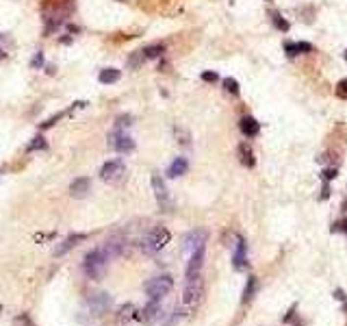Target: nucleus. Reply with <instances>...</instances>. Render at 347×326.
<instances>
[{"label":"nucleus","mask_w":347,"mask_h":326,"mask_svg":"<svg viewBox=\"0 0 347 326\" xmlns=\"http://www.w3.org/2000/svg\"><path fill=\"white\" fill-rule=\"evenodd\" d=\"M143 59H145V57H143V52H141V50H139V52H135L133 57L128 59V65H130V68H133V70H137L139 65L143 63Z\"/></svg>","instance_id":"27"},{"label":"nucleus","mask_w":347,"mask_h":326,"mask_svg":"<svg viewBox=\"0 0 347 326\" xmlns=\"http://www.w3.org/2000/svg\"><path fill=\"white\" fill-rule=\"evenodd\" d=\"M119 78H122V72H119V70H115V68H104L102 72H100L98 81L102 83V85H111V83H117Z\"/></svg>","instance_id":"18"},{"label":"nucleus","mask_w":347,"mask_h":326,"mask_svg":"<svg viewBox=\"0 0 347 326\" xmlns=\"http://www.w3.org/2000/svg\"><path fill=\"white\" fill-rule=\"evenodd\" d=\"M89 187H92V183H89V178H76L72 183V187H69V194L74 196V198H85V196L89 194Z\"/></svg>","instance_id":"15"},{"label":"nucleus","mask_w":347,"mask_h":326,"mask_svg":"<svg viewBox=\"0 0 347 326\" xmlns=\"http://www.w3.org/2000/svg\"><path fill=\"white\" fill-rule=\"evenodd\" d=\"M161 315H163L161 300H150V302L145 304V309H143V318L148 320V322H154V320H159Z\"/></svg>","instance_id":"16"},{"label":"nucleus","mask_w":347,"mask_h":326,"mask_svg":"<svg viewBox=\"0 0 347 326\" xmlns=\"http://www.w3.org/2000/svg\"><path fill=\"white\" fill-rule=\"evenodd\" d=\"M336 176V168H328V170H324V180L328 183V180H332Z\"/></svg>","instance_id":"29"},{"label":"nucleus","mask_w":347,"mask_h":326,"mask_svg":"<svg viewBox=\"0 0 347 326\" xmlns=\"http://www.w3.org/2000/svg\"><path fill=\"white\" fill-rule=\"evenodd\" d=\"M109 146L115 148L117 152H133L135 142L124 133V130H113V133L109 135Z\"/></svg>","instance_id":"6"},{"label":"nucleus","mask_w":347,"mask_h":326,"mask_svg":"<svg viewBox=\"0 0 347 326\" xmlns=\"http://www.w3.org/2000/svg\"><path fill=\"white\" fill-rule=\"evenodd\" d=\"M232 263H234V268H237V270H243L245 265H248V244H245V239H241V237L237 242V250H234Z\"/></svg>","instance_id":"13"},{"label":"nucleus","mask_w":347,"mask_h":326,"mask_svg":"<svg viewBox=\"0 0 347 326\" xmlns=\"http://www.w3.org/2000/svg\"><path fill=\"white\" fill-rule=\"evenodd\" d=\"M33 65H35V68H39V65H42V54H37V57H35Z\"/></svg>","instance_id":"31"},{"label":"nucleus","mask_w":347,"mask_h":326,"mask_svg":"<svg viewBox=\"0 0 347 326\" xmlns=\"http://www.w3.org/2000/svg\"><path fill=\"white\" fill-rule=\"evenodd\" d=\"M172 287H174L172 276H157V278H152V280L148 283L145 292H148L150 300H163L165 296L172 292Z\"/></svg>","instance_id":"5"},{"label":"nucleus","mask_w":347,"mask_h":326,"mask_svg":"<svg viewBox=\"0 0 347 326\" xmlns=\"http://www.w3.org/2000/svg\"><path fill=\"white\" fill-rule=\"evenodd\" d=\"M100 178L109 185H117L126 178V165L119 159H113V161H107L100 170Z\"/></svg>","instance_id":"3"},{"label":"nucleus","mask_w":347,"mask_h":326,"mask_svg":"<svg viewBox=\"0 0 347 326\" xmlns=\"http://www.w3.org/2000/svg\"><path fill=\"white\" fill-rule=\"evenodd\" d=\"M107 270H109V257L104 254L102 248H95L92 252H87V257L83 261L85 276L92 278V280H100V278H104Z\"/></svg>","instance_id":"1"},{"label":"nucleus","mask_w":347,"mask_h":326,"mask_svg":"<svg viewBox=\"0 0 347 326\" xmlns=\"http://www.w3.org/2000/svg\"><path fill=\"white\" fill-rule=\"evenodd\" d=\"M224 87L228 94H232V96H239V83L234 81V78H224Z\"/></svg>","instance_id":"24"},{"label":"nucleus","mask_w":347,"mask_h":326,"mask_svg":"<svg viewBox=\"0 0 347 326\" xmlns=\"http://www.w3.org/2000/svg\"><path fill=\"white\" fill-rule=\"evenodd\" d=\"M202 246H206V233L204 230H191L187 237L183 239V248H185V252H187V257L193 254L198 248H202Z\"/></svg>","instance_id":"7"},{"label":"nucleus","mask_w":347,"mask_h":326,"mask_svg":"<svg viewBox=\"0 0 347 326\" xmlns=\"http://www.w3.org/2000/svg\"><path fill=\"white\" fill-rule=\"evenodd\" d=\"M130 124H133V118H130V115H117L113 130H124V128H128Z\"/></svg>","instance_id":"22"},{"label":"nucleus","mask_w":347,"mask_h":326,"mask_svg":"<svg viewBox=\"0 0 347 326\" xmlns=\"http://www.w3.org/2000/svg\"><path fill=\"white\" fill-rule=\"evenodd\" d=\"M336 226H341V230L347 235V220H345V222H341V224H336Z\"/></svg>","instance_id":"32"},{"label":"nucleus","mask_w":347,"mask_h":326,"mask_svg":"<svg viewBox=\"0 0 347 326\" xmlns=\"http://www.w3.org/2000/svg\"><path fill=\"white\" fill-rule=\"evenodd\" d=\"M202 81L215 83V81H219V74H217V72H202Z\"/></svg>","instance_id":"28"},{"label":"nucleus","mask_w":347,"mask_h":326,"mask_svg":"<svg viewBox=\"0 0 347 326\" xmlns=\"http://www.w3.org/2000/svg\"><path fill=\"white\" fill-rule=\"evenodd\" d=\"M339 94H341V96H345V98H347V78H345V81H341V83H339Z\"/></svg>","instance_id":"30"},{"label":"nucleus","mask_w":347,"mask_h":326,"mask_svg":"<svg viewBox=\"0 0 347 326\" xmlns=\"http://www.w3.org/2000/svg\"><path fill=\"white\" fill-rule=\"evenodd\" d=\"M271 22H274V26L278 28V31H282V33H289V28H291V24L286 22V20L280 16V13H271Z\"/></svg>","instance_id":"21"},{"label":"nucleus","mask_w":347,"mask_h":326,"mask_svg":"<svg viewBox=\"0 0 347 326\" xmlns=\"http://www.w3.org/2000/svg\"><path fill=\"white\" fill-rule=\"evenodd\" d=\"M152 187H154V196H157L159 204L163 211H167L169 207V192H167V185L163 183V178L159 174H152Z\"/></svg>","instance_id":"8"},{"label":"nucleus","mask_w":347,"mask_h":326,"mask_svg":"<svg viewBox=\"0 0 347 326\" xmlns=\"http://www.w3.org/2000/svg\"><path fill=\"white\" fill-rule=\"evenodd\" d=\"M46 148H48V144L44 137H35L33 142L28 144V152H33V150H46Z\"/></svg>","instance_id":"26"},{"label":"nucleus","mask_w":347,"mask_h":326,"mask_svg":"<svg viewBox=\"0 0 347 326\" xmlns=\"http://www.w3.org/2000/svg\"><path fill=\"white\" fill-rule=\"evenodd\" d=\"M187 170H189V161H187L185 157H178V159H174L172 165H169L167 176H169V178H178V176H183Z\"/></svg>","instance_id":"17"},{"label":"nucleus","mask_w":347,"mask_h":326,"mask_svg":"<svg viewBox=\"0 0 347 326\" xmlns=\"http://www.w3.org/2000/svg\"><path fill=\"white\" fill-rule=\"evenodd\" d=\"M343 57H345V61H347V50H345V54H343Z\"/></svg>","instance_id":"33"},{"label":"nucleus","mask_w":347,"mask_h":326,"mask_svg":"<svg viewBox=\"0 0 347 326\" xmlns=\"http://www.w3.org/2000/svg\"><path fill=\"white\" fill-rule=\"evenodd\" d=\"M133 315H135V307H133V304H124V307L119 309V315H117V320H119V322H124V320L133 318Z\"/></svg>","instance_id":"25"},{"label":"nucleus","mask_w":347,"mask_h":326,"mask_svg":"<svg viewBox=\"0 0 347 326\" xmlns=\"http://www.w3.org/2000/svg\"><path fill=\"white\" fill-rule=\"evenodd\" d=\"M89 309H92V313H104L109 307H111V298L109 294H92L89 296Z\"/></svg>","instance_id":"10"},{"label":"nucleus","mask_w":347,"mask_h":326,"mask_svg":"<svg viewBox=\"0 0 347 326\" xmlns=\"http://www.w3.org/2000/svg\"><path fill=\"white\" fill-rule=\"evenodd\" d=\"M141 52H143L145 59H159L161 54L165 52V46H163V44H152V46H145Z\"/></svg>","instance_id":"20"},{"label":"nucleus","mask_w":347,"mask_h":326,"mask_svg":"<svg viewBox=\"0 0 347 326\" xmlns=\"http://www.w3.org/2000/svg\"><path fill=\"white\" fill-rule=\"evenodd\" d=\"M204 250H206V246H202V248H198L193 254H189V263H187V278L200 276V272H202V263H204Z\"/></svg>","instance_id":"9"},{"label":"nucleus","mask_w":347,"mask_h":326,"mask_svg":"<svg viewBox=\"0 0 347 326\" xmlns=\"http://www.w3.org/2000/svg\"><path fill=\"white\" fill-rule=\"evenodd\" d=\"M87 239V235H83V233H74V235H69L68 239L61 244V246H57L54 248V257H61V254H65V252H69L72 248H76V244H80V242H85Z\"/></svg>","instance_id":"12"},{"label":"nucleus","mask_w":347,"mask_h":326,"mask_svg":"<svg viewBox=\"0 0 347 326\" xmlns=\"http://www.w3.org/2000/svg\"><path fill=\"white\" fill-rule=\"evenodd\" d=\"M284 50H286V57H298V54H308L313 52V46L308 42H295V44H284Z\"/></svg>","instance_id":"14"},{"label":"nucleus","mask_w":347,"mask_h":326,"mask_svg":"<svg viewBox=\"0 0 347 326\" xmlns=\"http://www.w3.org/2000/svg\"><path fill=\"white\" fill-rule=\"evenodd\" d=\"M239 128L245 137H256L260 133V122L256 118H252V115H243L239 122Z\"/></svg>","instance_id":"11"},{"label":"nucleus","mask_w":347,"mask_h":326,"mask_svg":"<svg viewBox=\"0 0 347 326\" xmlns=\"http://www.w3.org/2000/svg\"><path fill=\"white\" fill-rule=\"evenodd\" d=\"M254 292H256V276H250L248 278V287H245V292H243V302H250Z\"/></svg>","instance_id":"23"},{"label":"nucleus","mask_w":347,"mask_h":326,"mask_svg":"<svg viewBox=\"0 0 347 326\" xmlns=\"http://www.w3.org/2000/svg\"><path fill=\"white\" fill-rule=\"evenodd\" d=\"M169 239H172V233H169L167 228H163V226H157V228H152L150 230V235L143 239V250L145 252H159V250H163L165 246L169 244Z\"/></svg>","instance_id":"2"},{"label":"nucleus","mask_w":347,"mask_h":326,"mask_svg":"<svg viewBox=\"0 0 347 326\" xmlns=\"http://www.w3.org/2000/svg\"><path fill=\"white\" fill-rule=\"evenodd\" d=\"M202 276H193V278H187L185 283V292H183V304L185 307H195V304L202 300Z\"/></svg>","instance_id":"4"},{"label":"nucleus","mask_w":347,"mask_h":326,"mask_svg":"<svg viewBox=\"0 0 347 326\" xmlns=\"http://www.w3.org/2000/svg\"><path fill=\"white\" fill-rule=\"evenodd\" d=\"M239 154H241V163H243L245 168H254L256 159H254L252 148H250L248 144H241V146H239Z\"/></svg>","instance_id":"19"}]
</instances>
